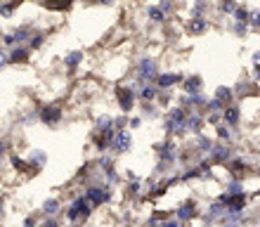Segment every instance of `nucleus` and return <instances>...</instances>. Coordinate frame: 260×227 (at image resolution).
<instances>
[{"label": "nucleus", "instance_id": "obj_39", "mask_svg": "<svg viewBox=\"0 0 260 227\" xmlns=\"http://www.w3.org/2000/svg\"><path fill=\"white\" fill-rule=\"evenodd\" d=\"M248 28L260 31V10H251V12H248Z\"/></svg>", "mask_w": 260, "mask_h": 227}, {"label": "nucleus", "instance_id": "obj_50", "mask_svg": "<svg viewBox=\"0 0 260 227\" xmlns=\"http://www.w3.org/2000/svg\"><path fill=\"white\" fill-rule=\"evenodd\" d=\"M125 180H128V182H137V180H140V175H137L133 168H128V171H125Z\"/></svg>", "mask_w": 260, "mask_h": 227}, {"label": "nucleus", "instance_id": "obj_43", "mask_svg": "<svg viewBox=\"0 0 260 227\" xmlns=\"http://www.w3.org/2000/svg\"><path fill=\"white\" fill-rule=\"evenodd\" d=\"M140 125H142V116H130V118H128V131H130V133L137 131Z\"/></svg>", "mask_w": 260, "mask_h": 227}, {"label": "nucleus", "instance_id": "obj_6", "mask_svg": "<svg viewBox=\"0 0 260 227\" xmlns=\"http://www.w3.org/2000/svg\"><path fill=\"white\" fill-rule=\"evenodd\" d=\"M64 121V109L57 102H48L38 107V123L45 128H59V123Z\"/></svg>", "mask_w": 260, "mask_h": 227}, {"label": "nucleus", "instance_id": "obj_29", "mask_svg": "<svg viewBox=\"0 0 260 227\" xmlns=\"http://www.w3.org/2000/svg\"><path fill=\"white\" fill-rule=\"evenodd\" d=\"M144 12H147V19H149L154 26H161V24H166V21H168V17L158 10V5H147V10H144Z\"/></svg>", "mask_w": 260, "mask_h": 227}, {"label": "nucleus", "instance_id": "obj_9", "mask_svg": "<svg viewBox=\"0 0 260 227\" xmlns=\"http://www.w3.org/2000/svg\"><path fill=\"white\" fill-rule=\"evenodd\" d=\"M182 81H185V74H180V71H161V74L156 76L154 85H156L161 92H171L173 88L182 85Z\"/></svg>", "mask_w": 260, "mask_h": 227}, {"label": "nucleus", "instance_id": "obj_31", "mask_svg": "<svg viewBox=\"0 0 260 227\" xmlns=\"http://www.w3.org/2000/svg\"><path fill=\"white\" fill-rule=\"evenodd\" d=\"M215 135H218V142H222V145H232L234 138H237L232 128H227V125H222V123L215 128Z\"/></svg>", "mask_w": 260, "mask_h": 227}, {"label": "nucleus", "instance_id": "obj_49", "mask_svg": "<svg viewBox=\"0 0 260 227\" xmlns=\"http://www.w3.org/2000/svg\"><path fill=\"white\" fill-rule=\"evenodd\" d=\"M10 154V145H7L5 138H0V158H5Z\"/></svg>", "mask_w": 260, "mask_h": 227}, {"label": "nucleus", "instance_id": "obj_3", "mask_svg": "<svg viewBox=\"0 0 260 227\" xmlns=\"http://www.w3.org/2000/svg\"><path fill=\"white\" fill-rule=\"evenodd\" d=\"M83 197L92 208H102L114 201V189L109 185H104V182H90L83 189Z\"/></svg>", "mask_w": 260, "mask_h": 227}, {"label": "nucleus", "instance_id": "obj_30", "mask_svg": "<svg viewBox=\"0 0 260 227\" xmlns=\"http://www.w3.org/2000/svg\"><path fill=\"white\" fill-rule=\"evenodd\" d=\"M102 178H104L102 182H104V185H109L111 189H114V187H118L121 182H123V175H121V173L116 171V166H114V168H109V171H104V173H102Z\"/></svg>", "mask_w": 260, "mask_h": 227}, {"label": "nucleus", "instance_id": "obj_15", "mask_svg": "<svg viewBox=\"0 0 260 227\" xmlns=\"http://www.w3.org/2000/svg\"><path fill=\"white\" fill-rule=\"evenodd\" d=\"M222 125H227V128H232V131H237L241 123V109L237 107V104H230V107H225L222 109Z\"/></svg>", "mask_w": 260, "mask_h": 227}, {"label": "nucleus", "instance_id": "obj_16", "mask_svg": "<svg viewBox=\"0 0 260 227\" xmlns=\"http://www.w3.org/2000/svg\"><path fill=\"white\" fill-rule=\"evenodd\" d=\"M34 31H36L34 24H21V26L12 28L10 34H12V38H14V45H28V41H31Z\"/></svg>", "mask_w": 260, "mask_h": 227}, {"label": "nucleus", "instance_id": "obj_2", "mask_svg": "<svg viewBox=\"0 0 260 227\" xmlns=\"http://www.w3.org/2000/svg\"><path fill=\"white\" fill-rule=\"evenodd\" d=\"M187 114L189 111H185V109H180L178 104H173L171 109L164 114V131H166V135L168 138H185L187 135V131H185V121H187Z\"/></svg>", "mask_w": 260, "mask_h": 227}, {"label": "nucleus", "instance_id": "obj_44", "mask_svg": "<svg viewBox=\"0 0 260 227\" xmlns=\"http://www.w3.org/2000/svg\"><path fill=\"white\" fill-rule=\"evenodd\" d=\"M45 10H52V12H69V10H71V5H57V3H48V5H45Z\"/></svg>", "mask_w": 260, "mask_h": 227}, {"label": "nucleus", "instance_id": "obj_48", "mask_svg": "<svg viewBox=\"0 0 260 227\" xmlns=\"http://www.w3.org/2000/svg\"><path fill=\"white\" fill-rule=\"evenodd\" d=\"M158 227H189V225H182V222L175 220V218H168V220H164Z\"/></svg>", "mask_w": 260, "mask_h": 227}, {"label": "nucleus", "instance_id": "obj_45", "mask_svg": "<svg viewBox=\"0 0 260 227\" xmlns=\"http://www.w3.org/2000/svg\"><path fill=\"white\" fill-rule=\"evenodd\" d=\"M206 123H211L218 128V125L222 123V116H220V114H208V116H206Z\"/></svg>", "mask_w": 260, "mask_h": 227}, {"label": "nucleus", "instance_id": "obj_23", "mask_svg": "<svg viewBox=\"0 0 260 227\" xmlns=\"http://www.w3.org/2000/svg\"><path fill=\"white\" fill-rule=\"evenodd\" d=\"M213 5L206 3V0H199V3H192L189 5V19H208Z\"/></svg>", "mask_w": 260, "mask_h": 227}, {"label": "nucleus", "instance_id": "obj_33", "mask_svg": "<svg viewBox=\"0 0 260 227\" xmlns=\"http://www.w3.org/2000/svg\"><path fill=\"white\" fill-rule=\"evenodd\" d=\"M19 7H21V3H0V17L3 19H12Z\"/></svg>", "mask_w": 260, "mask_h": 227}, {"label": "nucleus", "instance_id": "obj_34", "mask_svg": "<svg viewBox=\"0 0 260 227\" xmlns=\"http://www.w3.org/2000/svg\"><path fill=\"white\" fill-rule=\"evenodd\" d=\"M225 194H230V197H241V194H246L244 192V182H241V180H230L225 187Z\"/></svg>", "mask_w": 260, "mask_h": 227}, {"label": "nucleus", "instance_id": "obj_24", "mask_svg": "<svg viewBox=\"0 0 260 227\" xmlns=\"http://www.w3.org/2000/svg\"><path fill=\"white\" fill-rule=\"evenodd\" d=\"M161 90L154 85V83H144L142 88L137 90V102H156V97Z\"/></svg>", "mask_w": 260, "mask_h": 227}, {"label": "nucleus", "instance_id": "obj_38", "mask_svg": "<svg viewBox=\"0 0 260 227\" xmlns=\"http://www.w3.org/2000/svg\"><path fill=\"white\" fill-rule=\"evenodd\" d=\"M19 123H21V125H34V123H38V109L26 111V114L19 118Z\"/></svg>", "mask_w": 260, "mask_h": 227}, {"label": "nucleus", "instance_id": "obj_47", "mask_svg": "<svg viewBox=\"0 0 260 227\" xmlns=\"http://www.w3.org/2000/svg\"><path fill=\"white\" fill-rule=\"evenodd\" d=\"M41 227H62V222H59V218H45V220H41Z\"/></svg>", "mask_w": 260, "mask_h": 227}, {"label": "nucleus", "instance_id": "obj_4", "mask_svg": "<svg viewBox=\"0 0 260 227\" xmlns=\"http://www.w3.org/2000/svg\"><path fill=\"white\" fill-rule=\"evenodd\" d=\"M158 74H161V71H158V59L156 57H151V55L137 57V62H135V83H140V85H144V83H154Z\"/></svg>", "mask_w": 260, "mask_h": 227}, {"label": "nucleus", "instance_id": "obj_41", "mask_svg": "<svg viewBox=\"0 0 260 227\" xmlns=\"http://www.w3.org/2000/svg\"><path fill=\"white\" fill-rule=\"evenodd\" d=\"M175 3H173V0H161V3H158V10H161V12L166 14V17H171L173 12H175Z\"/></svg>", "mask_w": 260, "mask_h": 227}, {"label": "nucleus", "instance_id": "obj_19", "mask_svg": "<svg viewBox=\"0 0 260 227\" xmlns=\"http://www.w3.org/2000/svg\"><path fill=\"white\" fill-rule=\"evenodd\" d=\"M26 161L36 173H41L43 168L48 166V151L45 149H31L28 151V156H26Z\"/></svg>", "mask_w": 260, "mask_h": 227}, {"label": "nucleus", "instance_id": "obj_28", "mask_svg": "<svg viewBox=\"0 0 260 227\" xmlns=\"http://www.w3.org/2000/svg\"><path fill=\"white\" fill-rule=\"evenodd\" d=\"M95 133H114V116L109 114H97L95 118Z\"/></svg>", "mask_w": 260, "mask_h": 227}, {"label": "nucleus", "instance_id": "obj_7", "mask_svg": "<svg viewBox=\"0 0 260 227\" xmlns=\"http://www.w3.org/2000/svg\"><path fill=\"white\" fill-rule=\"evenodd\" d=\"M114 100H116V107L121 109V114L130 116V111L135 109V104H137V92L130 88L128 83H123V85L114 88Z\"/></svg>", "mask_w": 260, "mask_h": 227}, {"label": "nucleus", "instance_id": "obj_22", "mask_svg": "<svg viewBox=\"0 0 260 227\" xmlns=\"http://www.w3.org/2000/svg\"><path fill=\"white\" fill-rule=\"evenodd\" d=\"M41 213L45 215V218H59V213H62V201L57 199V197L45 199L41 206Z\"/></svg>", "mask_w": 260, "mask_h": 227}, {"label": "nucleus", "instance_id": "obj_26", "mask_svg": "<svg viewBox=\"0 0 260 227\" xmlns=\"http://www.w3.org/2000/svg\"><path fill=\"white\" fill-rule=\"evenodd\" d=\"M48 36H50V31L48 28H36L34 31V36H31V41H28V45L26 48L31 50V52H36V50H41L45 43H48Z\"/></svg>", "mask_w": 260, "mask_h": 227}, {"label": "nucleus", "instance_id": "obj_21", "mask_svg": "<svg viewBox=\"0 0 260 227\" xmlns=\"http://www.w3.org/2000/svg\"><path fill=\"white\" fill-rule=\"evenodd\" d=\"M10 166H12L19 175H26V178H34V175H36V171L28 166V161H26V158H21L19 154H10Z\"/></svg>", "mask_w": 260, "mask_h": 227}, {"label": "nucleus", "instance_id": "obj_18", "mask_svg": "<svg viewBox=\"0 0 260 227\" xmlns=\"http://www.w3.org/2000/svg\"><path fill=\"white\" fill-rule=\"evenodd\" d=\"M182 90H185V95H199V92H204V78H201L199 74L185 76V81H182Z\"/></svg>", "mask_w": 260, "mask_h": 227}, {"label": "nucleus", "instance_id": "obj_1", "mask_svg": "<svg viewBox=\"0 0 260 227\" xmlns=\"http://www.w3.org/2000/svg\"><path fill=\"white\" fill-rule=\"evenodd\" d=\"M92 213H95V208L85 201L83 194H78V197H74V199L69 201V206L64 208V220H67L69 227H81L92 218Z\"/></svg>", "mask_w": 260, "mask_h": 227}, {"label": "nucleus", "instance_id": "obj_17", "mask_svg": "<svg viewBox=\"0 0 260 227\" xmlns=\"http://www.w3.org/2000/svg\"><path fill=\"white\" fill-rule=\"evenodd\" d=\"M7 57H10V64L19 67V64H28L31 62V50L26 45H17V48L7 50Z\"/></svg>", "mask_w": 260, "mask_h": 227}, {"label": "nucleus", "instance_id": "obj_42", "mask_svg": "<svg viewBox=\"0 0 260 227\" xmlns=\"http://www.w3.org/2000/svg\"><path fill=\"white\" fill-rule=\"evenodd\" d=\"M21 227H41V220H38V215H36V213L26 215V218L21 220Z\"/></svg>", "mask_w": 260, "mask_h": 227}, {"label": "nucleus", "instance_id": "obj_35", "mask_svg": "<svg viewBox=\"0 0 260 227\" xmlns=\"http://www.w3.org/2000/svg\"><path fill=\"white\" fill-rule=\"evenodd\" d=\"M156 107H158L161 111H164V109H166V111L171 109V107H173V95H171V92H158Z\"/></svg>", "mask_w": 260, "mask_h": 227}, {"label": "nucleus", "instance_id": "obj_11", "mask_svg": "<svg viewBox=\"0 0 260 227\" xmlns=\"http://www.w3.org/2000/svg\"><path fill=\"white\" fill-rule=\"evenodd\" d=\"M133 149V133L130 131H116L114 133V138H111V147L109 151L111 154H128Z\"/></svg>", "mask_w": 260, "mask_h": 227}, {"label": "nucleus", "instance_id": "obj_40", "mask_svg": "<svg viewBox=\"0 0 260 227\" xmlns=\"http://www.w3.org/2000/svg\"><path fill=\"white\" fill-rule=\"evenodd\" d=\"M128 118L125 114H118V116H114V131H128Z\"/></svg>", "mask_w": 260, "mask_h": 227}, {"label": "nucleus", "instance_id": "obj_37", "mask_svg": "<svg viewBox=\"0 0 260 227\" xmlns=\"http://www.w3.org/2000/svg\"><path fill=\"white\" fill-rule=\"evenodd\" d=\"M227 28H230L234 36H239V38H244V36L248 34V24H239V21H230Z\"/></svg>", "mask_w": 260, "mask_h": 227}, {"label": "nucleus", "instance_id": "obj_8", "mask_svg": "<svg viewBox=\"0 0 260 227\" xmlns=\"http://www.w3.org/2000/svg\"><path fill=\"white\" fill-rule=\"evenodd\" d=\"M173 218H175V220H180L182 225H189L192 220L201 218V208H199V199H194V197L185 199L178 208H175V211H173Z\"/></svg>", "mask_w": 260, "mask_h": 227}, {"label": "nucleus", "instance_id": "obj_46", "mask_svg": "<svg viewBox=\"0 0 260 227\" xmlns=\"http://www.w3.org/2000/svg\"><path fill=\"white\" fill-rule=\"evenodd\" d=\"M7 67H10V57H7V50L0 48V71L7 69Z\"/></svg>", "mask_w": 260, "mask_h": 227}, {"label": "nucleus", "instance_id": "obj_13", "mask_svg": "<svg viewBox=\"0 0 260 227\" xmlns=\"http://www.w3.org/2000/svg\"><path fill=\"white\" fill-rule=\"evenodd\" d=\"M83 59H85V52H83V50H69L67 55L62 57V64H64V69H67V74L74 76L76 71H78V67L83 64Z\"/></svg>", "mask_w": 260, "mask_h": 227}, {"label": "nucleus", "instance_id": "obj_20", "mask_svg": "<svg viewBox=\"0 0 260 227\" xmlns=\"http://www.w3.org/2000/svg\"><path fill=\"white\" fill-rule=\"evenodd\" d=\"M140 114H142V121H161L164 118V111L156 107V102H140Z\"/></svg>", "mask_w": 260, "mask_h": 227}, {"label": "nucleus", "instance_id": "obj_10", "mask_svg": "<svg viewBox=\"0 0 260 227\" xmlns=\"http://www.w3.org/2000/svg\"><path fill=\"white\" fill-rule=\"evenodd\" d=\"M234 158V149L232 145H222V142H215L213 149L208 151V161L213 166H227Z\"/></svg>", "mask_w": 260, "mask_h": 227}, {"label": "nucleus", "instance_id": "obj_32", "mask_svg": "<svg viewBox=\"0 0 260 227\" xmlns=\"http://www.w3.org/2000/svg\"><path fill=\"white\" fill-rule=\"evenodd\" d=\"M199 178H201V171H199L197 166H187V168L180 171V182H182V185L194 182V180H199Z\"/></svg>", "mask_w": 260, "mask_h": 227}, {"label": "nucleus", "instance_id": "obj_25", "mask_svg": "<svg viewBox=\"0 0 260 227\" xmlns=\"http://www.w3.org/2000/svg\"><path fill=\"white\" fill-rule=\"evenodd\" d=\"M213 145H215V140H213L211 135H206V133H201L199 138H194V151H199L201 156H208V151L213 149Z\"/></svg>", "mask_w": 260, "mask_h": 227}, {"label": "nucleus", "instance_id": "obj_5", "mask_svg": "<svg viewBox=\"0 0 260 227\" xmlns=\"http://www.w3.org/2000/svg\"><path fill=\"white\" fill-rule=\"evenodd\" d=\"M154 154H156V161L158 164H164V166H168V168H178V154H180V149H178V145H175V140H171V138H166V140H161V142H154Z\"/></svg>", "mask_w": 260, "mask_h": 227}, {"label": "nucleus", "instance_id": "obj_12", "mask_svg": "<svg viewBox=\"0 0 260 227\" xmlns=\"http://www.w3.org/2000/svg\"><path fill=\"white\" fill-rule=\"evenodd\" d=\"M204 125H206V116L201 114V111H189V114H187V121H185L187 135L199 138V135L204 133Z\"/></svg>", "mask_w": 260, "mask_h": 227}, {"label": "nucleus", "instance_id": "obj_14", "mask_svg": "<svg viewBox=\"0 0 260 227\" xmlns=\"http://www.w3.org/2000/svg\"><path fill=\"white\" fill-rule=\"evenodd\" d=\"M211 26H213L211 19H187L185 34L192 36V38H199V36H204L206 31H211Z\"/></svg>", "mask_w": 260, "mask_h": 227}, {"label": "nucleus", "instance_id": "obj_27", "mask_svg": "<svg viewBox=\"0 0 260 227\" xmlns=\"http://www.w3.org/2000/svg\"><path fill=\"white\" fill-rule=\"evenodd\" d=\"M213 97H215L222 107H230V104H234V100H237V97H234V90L230 88V85H218Z\"/></svg>", "mask_w": 260, "mask_h": 227}, {"label": "nucleus", "instance_id": "obj_51", "mask_svg": "<svg viewBox=\"0 0 260 227\" xmlns=\"http://www.w3.org/2000/svg\"><path fill=\"white\" fill-rule=\"evenodd\" d=\"M3 166H5V158H0V171H3Z\"/></svg>", "mask_w": 260, "mask_h": 227}, {"label": "nucleus", "instance_id": "obj_36", "mask_svg": "<svg viewBox=\"0 0 260 227\" xmlns=\"http://www.w3.org/2000/svg\"><path fill=\"white\" fill-rule=\"evenodd\" d=\"M237 7H239V5H237L234 0H225V3H220V5H218V10L225 14V17H230V19H232V14L237 12Z\"/></svg>", "mask_w": 260, "mask_h": 227}]
</instances>
